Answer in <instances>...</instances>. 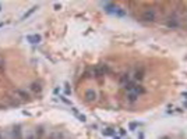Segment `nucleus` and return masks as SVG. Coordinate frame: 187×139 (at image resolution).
Listing matches in <instances>:
<instances>
[{
    "label": "nucleus",
    "mask_w": 187,
    "mask_h": 139,
    "mask_svg": "<svg viewBox=\"0 0 187 139\" xmlns=\"http://www.w3.org/2000/svg\"><path fill=\"white\" fill-rule=\"evenodd\" d=\"M103 7H105V10H106L107 13H110V14H116V15H119V17H123V15H124V11H123L119 6L113 4V3H103Z\"/></svg>",
    "instance_id": "1"
},
{
    "label": "nucleus",
    "mask_w": 187,
    "mask_h": 139,
    "mask_svg": "<svg viewBox=\"0 0 187 139\" xmlns=\"http://www.w3.org/2000/svg\"><path fill=\"white\" fill-rule=\"evenodd\" d=\"M142 20L144 21H155V13L154 10H145L144 13H142Z\"/></svg>",
    "instance_id": "2"
},
{
    "label": "nucleus",
    "mask_w": 187,
    "mask_h": 139,
    "mask_svg": "<svg viewBox=\"0 0 187 139\" xmlns=\"http://www.w3.org/2000/svg\"><path fill=\"white\" fill-rule=\"evenodd\" d=\"M105 73H107L106 67H96V68L94 70V75H95V77H98V78H99V77H103Z\"/></svg>",
    "instance_id": "3"
},
{
    "label": "nucleus",
    "mask_w": 187,
    "mask_h": 139,
    "mask_svg": "<svg viewBox=\"0 0 187 139\" xmlns=\"http://www.w3.org/2000/svg\"><path fill=\"white\" fill-rule=\"evenodd\" d=\"M85 99H87V102H94L96 99V92L94 89H88L85 92Z\"/></svg>",
    "instance_id": "4"
},
{
    "label": "nucleus",
    "mask_w": 187,
    "mask_h": 139,
    "mask_svg": "<svg viewBox=\"0 0 187 139\" xmlns=\"http://www.w3.org/2000/svg\"><path fill=\"white\" fill-rule=\"evenodd\" d=\"M40 39H42V38H40V35H38V33H35V35H28L27 36V40L29 43H33V45H35V43H39Z\"/></svg>",
    "instance_id": "5"
},
{
    "label": "nucleus",
    "mask_w": 187,
    "mask_h": 139,
    "mask_svg": "<svg viewBox=\"0 0 187 139\" xmlns=\"http://www.w3.org/2000/svg\"><path fill=\"white\" fill-rule=\"evenodd\" d=\"M15 95H18L21 99H24V100H29V93H28L27 91H24V89H17V91H15Z\"/></svg>",
    "instance_id": "6"
},
{
    "label": "nucleus",
    "mask_w": 187,
    "mask_h": 139,
    "mask_svg": "<svg viewBox=\"0 0 187 139\" xmlns=\"http://www.w3.org/2000/svg\"><path fill=\"white\" fill-rule=\"evenodd\" d=\"M29 89H31L32 92H35V93H40L42 92V85H40L39 82H33V84H31Z\"/></svg>",
    "instance_id": "7"
},
{
    "label": "nucleus",
    "mask_w": 187,
    "mask_h": 139,
    "mask_svg": "<svg viewBox=\"0 0 187 139\" xmlns=\"http://www.w3.org/2000/svg\"><path fill=\"white\" fill-rule=\"evenodd\" d=\"M167 27L169 28H177L179 27V21L176 20V18H170V20L167 21Z\"/></svg>",
    "instance_id": "8"
},
{
    "label": "nucleus",
    "mask_w": 187,
    "mask_h": 139,
    "mask_svg": "<svg viewBox=\"0 0 187 139\" xmlns=\"http://www.w3.org/2000/svg\"><path fill=\"white\" fill-rule=\"evenodd\" d=\"M102 135H103V136H113L114 129H112V128H105V129L102 131Z\"/></svg>",
    "instance_id": "9"
},
{
    "label": "nucleus",
    "mask_w": 187,
    "mask_h": 139,
    "mask_svg": "<svg viewBox=\"0 0 187 139\" xmlns=\"http://www.w3.org/2000/svg\"><path fill=\"white\" fill-rule=\"evenodd\" d=\"M36 8H38V6H33V7H31V8L28 10L27 13H25V14H24V15H22V20H25V18H28V17H29V15H31V14H32L33 11H35V10H36Z\"/></svg>",
    "instance_id": "10"
},
{
    "label": "nucleus",
    "mask_w": 187,
    "mask_h": 139,
    "mask_svg": "<svg viewBox=\"0 0 187 139\" xmlns=\"http://www.w3.org/2000/svg\"><path fill=\"white\" fill-rule=\"evenodd\" d=\"M133 92L135 93V95H142V93H145V89H144L142 86H135Z\"/></svg>",
    "instance_id": "11"
},
{
    "label": "nucleus",
    "mask_w": 187,
    "mask_h": 139,
    "mask_svg": "<svg viewBox=\"0 0 187 139\" xmlns=\"http://www.w3.org/2000/svg\"><path fill=\"white\" fill-rule=\"evenodd\" d=\"M50 139H61L63 138V133L61 132H53V133H50V136H49Z\"/></svg>",
    "instance_id": "12"
},
{
    "label": "nucleus",
    "mask_w": 187,
    "mask_h": 139,
    "mask_svg": "<svg viewBox=\"0 0 187 139\" xmlns=\"http://www.w3.org/2000/svg\"><path fill=\"white\" fill-rule=\"evenodd\" d=\"M14 138L15 139H21V131H20V127H17V128H14Z\"/></svg>",
    "instance_id": "13"
},
{
    "label": "nucleus",
    "mask_w": 187,
    "mask_h": 139,
    "mask_svg": "<svg viewBox=\"0 0 187 139\" xmlns=\"http://www.w3.org/2000/svg\"><path fill=\"white\" fill-rule=\"evenodd\" d=\"M127 97H128V102H131V103H133V102H135V100H137L138 95H135L134 92H131L130 95H128V96H127Z\"/></svg>",
    "instance_id": "14"
},
{
    "label": "nucleus",
    "mask_w": 187,
    "mask_h": 139,
    "mask_svg": "<svg viewBox=\"0 0 187 139\" xmlns=\"http://www.w3.org/2000/svg\"><path fill=\"white\" fill-rule=\"evenodd\" d=\"M142 78H144V75H142V71H137V73H135V79L141 81Z\"/></svg>",
    "instance_id": "15"
},
{
    "label": "nucleus",
    "mask_w": 187,
    "mask_h": 139,
    "mask_svg": "<svg viewBox=\"0 0 187 139\" xmlns=\"http://www.w3.org/2000/svg\"><path fill=\"white\" fill-rule=\"evenodd\" d=\"M6 68V64H4V60L0 57V73H3V70Z\"/></svg>",
    "instance_id": "16"
},
{
    "label": "nucleus",
    "mask_w": 187,
    "mask_h": 139,
    "mask_svg": "<svg viewBox=\"0 0 187 139\" xmlns=\"http://www.w3.org/2000/svg\"><path fill=\"white\" fill-rule=\"evenodd\" d=\"M78 118H80V121H82V122H85V121H87L85 115H82V114H78Z\"/></svg>",
    "instance_id": "17"
},
{
    "label": "nucleus",
    "mask_w": 187,
    "mask_h": 139,
    "mask_svg": "<svg viewBox=\"0 0 187 139\" xmlns=\"http://www.w3.org/2000/svg\"><path fill=\"white\" fill-rule=\"evenodd\" d=\"M135 128H137V122H131V124H130V129H131V131H134Z\"/></svg>",
    "instance_id": "18"
},
{
    "label": "nucleus",
    "mask_w": 187,
    "mask_h": 139,
    "mask_svg": "<svg viewBox=\"0 0 187 139\" xmlns=\"http://www.w3.org/2000/svg\"><path fill=\"white\" fill-rule=\"evenodd\" d=\"M25 139H35V136H33V133H28V136Z\"/></svg>",
    "instance_id": "19"
},
{
    "label": "nucleus",
    "mask_w": 187,
    "mask_h": 139,
    "mask_svg": "<svg viewBox=\"0 0 187 139\" xmlns=\"http://www.w3.org/2000/svg\"><path fill=\"white\" fill-rule=\"evenodd\" d=\"M60 8H61L60 4H54V10H60Z\"/></svg>",
    "instance_id": "20"
},
{
    "label": "nucleus",
    "mask_w": 187,
    "mask_h": 139,
    "mask_svg": "<svg viewBox=\"0 0 187 139\" xmlns=\"http://www.w3.org/2000/svg\"><path fill=\"white\" fill-rule=\"evenodd\" d=\"M183 96H184V97H187V92H184V93H183Z\"/></svg>",
    "instance_id": "21"
},
{
    "label": "nucleus",
    "mask_w": 187,
    "mask_h": 139,
    "mask_svg": "<svg viewBox=\"0 0 187 139\" xmlns=\"http://www.w3.org/2000/svg\"><path fill=\"white\" fill-rule=\"evenodd\" d=\"M162 139H170V138H167V136H165V138H162Z\"/></svg>",
    "instance_id": "22"
},
{
    "label": "nucleus",
    "mask_w": 187,
    "mask_h": 139,
    "mask_svg": "<svg viewBox=\"0 0 187 139\" xmlns=\"http://www.w3.org/2000/svg\"><path fill=\"white\" fill-rule=\"evenodd\" d=\"M0 11H1V4H0Z\"/></svg>",
    "instance_id": "23"
}]
</instances>
